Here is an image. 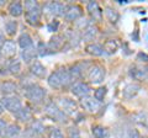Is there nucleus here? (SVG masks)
Returning a JSON list of instances; mask_svg holds the SVG:
<instances>
[{"instance_id": "1", "label": "nucleus", "mask_w": 148, "mask_h": 138, "mask_svg": "<svg viewBox=\"0 0 148 138\" xmlns=\"http://www.w3.org/2000/svg\"><path fill=\"white\" fill-rule=\"evenodd\" d=\"M73 78L71 75V73L67 69H58V70L53 72L52 74L48 77V85L53 89H61L64 86H68L72 83Z\"/></svg>"}, {"instance_id": "2", "label": "nucleus", "mask_w": 148, "mask_h": 138, "mask_svg": "<svg viewBox=\"0 0 148 138\" xmlns=\"http://www.w3.org/2000/svg\"><path fill=\"white\" fill-rule=\"evenodd\" d=\"M25 17L30 25H36L41 17V6L37 1H25Z\"/></svg>"}, {"instance_id": "3", "label": "nucleus", "mask_w": 148, "mask_h": 138, "mask_svg": "<svg viewBox=\"0 0 148 138\" xmlns=\"http://www.w3.org/2000/svg\"><path fill=\"white\" fill-rule=\"evenodd\" d=\"M25 96L32 102L38 104L45 99L46 90L37 84H30L25 88Z\"/></svg>"}, {"instance_id": "4", "label": "nucleus", "mask_w": 148, "mask_h": 138, "mask_svg": "<svg viewBox=\"0 0 148 138\" xmlns=\"http://www.w3.org/2000/svg\"><path fill=\"white\" fill-rule=\"evenodd\" d=\"M3 105L4 109L9 110L10 112L12 113H16L18 110H20L22 107V102L21 100L17 98V96L15 95H8V96H3L1 99V102H0Z\"/></svg>"}, {"instance_id": "5", "label": "nucleus", "mask_w": 148, "mask_h": 138, "mask_svg": "<svg viewBox=\"0 0 148 138\" xmlns=\"http://www.w3.org/2000/svg\"><path fill=\"white\" fill-rule=\"evenodd\" d=\"M45 112L47 113L52 120H54V121L64 122L66 121V118H67V115L64 113L62 110L58 107V105H56L54 102H49V104L46 105Z\"/></svg>"}, {"instance_id": "6", "label": "nucleus", "mask_w": 148, "mask_h": 138, "mask_svg": "<svg viewBox=\"0 0 148 138\" xmlns=\"http://www.w3.org/2000/svg\"><path fill=\"white\" fill-rule=\"evenodd\" d=\"M88 78H89L90 83L92 84H100L105 79V68L101 66H94L89 69L88 73Z\"/></svg>"}, {"instance_id": "7", "label": "nucleus", "mask_w": 148, "mask_h": 138, "mask_svg": "<svg viewBox=\"0 0 148 138\" xmlns=\"http://www.w3.org/2000/svg\"><path fill=\"white\" fill-rule=\"evenodd\" d=\"M80 105L83 106V109L86 110V111H89V112H96L101 106L98 100H95L94 98H90V96H84V98H82Z\"/></svg>"}, {"instance_id": "8", "label": "nucleus", "mask_w": 148, "mask_h": 138, "mask_svg": "<svg viewBox=\"0 0 148 138\" xmlns=\"http://www.w3.org/2000/svg\"><path fill=\"white\" fill-rule=\"evenodd\" d=\"M58 105H59L58 107L61 109L66 115H72V113L75 112V110H77V104H75V101L72 100V99H68V98L59 99Z\"/></svg>"}, {"instance_id": "9", "label": "nucleus", "mask_w": 148, "mask_h": 138, "mask_svg": "<svg viewBox=\"0 0 148 138\" xmlns=\"http://www.w3.org/2000/svg\"><path fill=\"white\" fill-rule=\"evenodd\" d=\"M47 11L53 16H62L66 14V10H67V6L64 5L63 3H59V1H52L47 4Z\"/></svg>"}, {"instance_id": "10", "label": "nucleus", "mask_w": 148, "mask_h": 138, "mask_svg": "<svg viewBox=\"0 0 148 138\" xmlns=\"http://www.w3.org/2000/svg\"><path fill=\"white\" fill-rule=\"evenodd\" d=\"M72 93L75 96H79V98H84V96H88V94L90 93V86L85 84V83H75L72 86Z\"/></svg>"}, {"instance_id": "11", "label": "nucleus", "mask_w": 148, "mask_h": 138, "mask_svg": "<svg viewBox=\"0 0 148 138\" xmlns=\"http://www.w3.org/2000/svg\"><path fill=\"white\" fill-rule=\"evenodd\" d=\"M82 16V8L78 5H72L67 8L66 14H64V19L68 21H75Z\"/></svg>"}, {"instance_id": "12", "label": "nucleus", "mask_w": 148, "mask_h": 138, "mask_svg": "<svg viewBox=\"0 0 148 138\" xmlns=\"http://www.w3.org/2000/svg\"><path fill=\"white\" fill-rule=\"evenodd\" d=\"M64 37L63 36H61V35H56V36H53L52 38L49 40V42L47 43V47H48V49L51 51V52H57V51H59L62 47H63V44H64Z\"/></svg>"}, {"instance_id": "13", "label": "nucleus", "mask_w": 148, "mask_h": 138, "mask_svg": "<svg viewBox=\"0 0 148 138\" xmlns=\"http://www.w3.org/2000/svg\"><path fill=\"white\" fill-rule=\"evenodd\" d=\"M15 53H16V43L11 40L5 41L1 48V54L5 58H11L15 56Z\"/></svg>"}, {"instance_id": "14", "label": "nucleus", "mask_w": 148, "mask_h": 138, "mask_svg": "<svg viewBox=\"0 0 148 138\" xmlns=\"http://www.w3.org/2000/svg\"><path fill=\"white\" fill-rule=\"evenodd\" d=\"M86 9H88V11H89L90 16H91L94 20H96V21H100V20H101V17H103V11H101L99 4L96 3V1H90V3H88Z\"/></svg>"}, {"instance_id": "15", "label": "nucleus", "mask_w": 148, "mask_h": 138, "mask_svg": "<svg viewBox=\"0 0 148 138\" xmlns=\"http://www.w3.org/2000/svg\"><path fill=\"white\" fill-rule=\"evenodd\" d=\"M140 90H141V86L138 85V84H135V83H132V84H128L125 86V89H123V96L126 99H132V98H135V96L140 93Z\"/></svg>"}, {"instance_id": "16", "label": "nucleus", "mask_w": 148, "mask_h": 138, "mask_svg": "<svg viewBox=\"0 0 148 138\" xmlns=\"http://www.w3.org/2000/svg\"><path fill=\"white\" fill-rule=\"evenodd\" d=\"M30 70H31L32 74L37 78H45L46 77V68L42 66V63L38 62V61L34 62V64H32L31 68H30Z\"/></svg>"}, {"instance_id": "17", "label": "nucleus", "mask_w": 148, "mask_h": 138, "mask_svg": "<svg viewBox=\"0 0 148 138\" xmlns=\"http://www.w3.org/2000/svg\"><path fill=\"white\" fill-rule=\"evenodd\" d=\"M8 11L11 16L17 17V16L22 15V12H24V6H22V4L20 1H12L10 5H9Z\"/></svg>"}, {"instance_id": "18", "label": "nucleus", "mask_w": 148, "mask_h": 138, "mask_svg": "<svg viewBox=\"0 0 148 138\" xmlns=\"http://www.w3.org/2000/svg\"><path fill=\"white\" fill-rule=\"evenodd\" d=\"M37 54H38V53H37V48H35L34 46H32V47L22 51V52H21V57H22V59H24L25 63H30L31 61H34V59L36 58Z\"/></svg>"}, {"instance_id": "19", "label": "nucleus", "mask_w": 148, "mask_h": 138, "mask_svg": "<svg viewBox=\"0 0 148 138\" xmlns=\"http://www.w3.org/2000/svg\"><path fill=\"white\" fill-rule=\"evenodd\" d=\"M85 51L89 54H91V56H95V57L103 56V54L105 53L104 52V48L101 47L100 44H98V43H90V44H88L86 47H85Z\"/></svg>"}, {"instance_id": "20", "label": "nucleus", "mask_w": 148, "mask_h": 138, "mask_svg": "<svg viewBox=\"0 0 148 138\" xmlns=\"http://www.w3.org/2000/svg\"><path fill=\"white\" fill-rule=\"evenodd\" d=\"M18 46L22 49H27L34 46V42H32V38L29 33H22L20 37H18Z\"/></svg>"}, {"instance_id": "21", "label": "nucleus", "mask_w": 148, "mask_h": 138, "mask_svg": "<svg viewBox=\"0 0 148 138\" xmlns=\"http://www.w3.org/2000/svg\"><path fill=\"white\" fill-rule=\"evenodd\" d=\"M0 90H1V93L5 96L12 95L16 91V84L12 81H5L1 84V86H0Z\"/></svg>"}, {"instance_id": "22", "label": "nucleus", "mask_w": 148, "mask_h": 138, "mask_svg": "<svg viewBox=\"0 0 148 138\" xmlns=\"http://www.w3.org/2000/svg\"><path fill=\"white\" fill-rule=\"evenodd\" d=\"M84 69H85L84 63H79V64H75L74 67H72L71 70H69V73H71L73 80L74 79H78V78H82L83 77V73H84Z\"/></svg>"}, {"instance_id": "23", "label": "nucleus", "mask_w": 148, "mask_h": 138, "mask_svg": "<svg viewBox=\"0 0 148 138\" xmlns=\"http://www.w3.org/2000/svg\"><path fill=\"white\" fill-rule=\"evenodd\" d=\"M16 116V118L17 120H20V121H22V122H26V121H29V120H31V111L27 107H24L22 106L18 111L16 112V113H14Z\"/></svg>"}, {"instance_id": "24", "label": "nucleus", "mask_w": 148, "mask_h": 138, "mask_svg": "<svg viewBox=\"0 0 148 138\" xmlns=\"http://www.w3.org/2000/svg\"><path fill=\"white\" fill-rule=\"evenodd\" d=\"M103 48H104V52L109 53V54H112L119 49V43H117L116 40H109L104 43Z\"/></svg>"}, {"instance_id": "25", "label": "nucleus", "mask_w": 148, "mask_h": 138, "mask_svg": "<svg viewBox=\"0 0 148 138\" xmlns=\"http://www.w3.org/2000/svg\"><path fill=\"white\" fill-rule=\"evenodd\" d=\"M105 16H106V19H108L111 24H116V22L119 21V12L115 10V9L112 8H105Z\"/></svg>"}, {"instance_id": "26", "label": "nucleus", "mask_w": 148, "mask_h": 138, "mask_svg": "<svg viewBox=\"0 0 148 138\" xmlns=\"http://www.w3.org/2000/svg\"><path fill=\"white\" fill-rule=\"evenodd\" d=\"M20 135V127L17 125H9L4 132V137L6 138H15Z\"/></svg>"}, {"instance_id": "27", "label": "nucleus", "mask_w": 148, "mask_h": 138, "mask_svg": "<svg viewBox=\"0 0 148 138\" xmlns=\"http://www.w3.org/2000/svg\"><path fill=\"white\" fill-rule=\"evenodd\" d=\"M92 135H94L95 138H108L109 131L101 126H95L92 127Z\"/></svg>"}, {"instance_id": "28", "label": "nucleus", "mask_w": 148, "mask_h": 138, "mask_svg": "<svg viewBox=\"0 0 148 138\" xmlns=\"http://www.w3.org/2000/svg\"><path fill=\"white\" fill-rule=\"evenodd\" d=\"M95 36H96V29L94 26H89V27H86L85 30H83V36H82L83 40L90 41L94 38Z\"/></svg>"}, {"instance_id": "29", "label": "nucleus", "mask_w": 148, "mask_h": 138, "mask_svg": "<svg viewBox=\"0 0 148 138\" xmlns=\"http://www.w3.org/2000/svg\"><path fill=\"white\" fill-rule=\"evenodd\" d=\"M9 70H10L11 74L14 75H17L20 74L21 72V63L18 59H12V61L10 62V64H9Z\"/></svg>"}, {"instance_id": "30", "label": "nucleus", "mask_w": 148, "mask_h": 138, "mask_svg": "<svg viewBox=\"0 0 148 138\" xmlns=\"http://www.w3.org/2000/svg\"><path fill=\"white\" fill-rule=\"evenodd\" d=\"M16 30H17V22L14 21V20H10L8 21L5 24V31L9 36H12L16 33Z\"/></svg>"}, {"instance_id": "31", "label": "nucleus", "mask_w": 148, "mask_h": 138, "mask_svg": "<svg viewBox=\"0 0 148 138\" xmlns=\"http://www.w3.org/2000/svg\"><path fill=\"white\" fill-rule=\"evenodd\" d=\"M106 88L105 86H101V88H99V89H96L95 90V93H94V99L95 100H98L99 102H101V101L104 100V98H105V95H106Z\"/></svg>"}, {"instance_id": "32", "label": "nucleus", "mask_w": 148, "mask_h": 138, "mask_svg": "<svg viewBox=\"0 0 148 138\" xmlns=\"http://www.w3.org/2000/svg\"><path fill=\"white\" fill-rule=\"evenodd\" d=\"M48 138H64L62 131L59 128H51L48 133Z\"/></svg>"}, {"instance_id": "33", "label": "nucleus", "mask_w": 148, "mask_h": 138, "mask_svg": "<svg viewBox=\"0 0 148 138\" xmlns=\"http://www.w3.org/2000/svg\"><path fill=\"white\" fill-rule=\"evenodd\" d=\"M31 128H32V131H34L35 133H38V135L45 131V127H43V125H42V123H41L40 121H35L34 123H32Z\"/></svg>"}, {"instance_id": "34", "label": "nucleus", "mask_w": 148, "mask_h": 138, "mask_svg": "<svg viewBox=\"0 0 148 138\" xmlns=\"http://www.w3.org/2000/svg\"><path fill=\"white\" fill-rule=\"evenodd\" d=\"M68 136H69V138H82L79 131H78V128H75V127L69 128L68 130Z\"/></svg>"}, {"instance_id": "35", "label": "nucleus", "mask_w": 148, "mask_h": 138, "mask_svg": "<svg viewBox=\"0 0 148 138\" xmlns=\"http://www.w3.org/2000/svg\"><path fill=\"white\" fill-rule=\"evenodd\" d=\"M58 26H59V22L58 21H52V22H49V24H48L47 29H48L49 32H54V31H57Z\"/></svg>"}, {"instance_id": "36", "label": "nucleus", "mask_w": 148, "mask_h": 138, "mask_svg": "<svg viewBox=\"0 0 148 138\" xmlns=\"http://www.w3.org/2000/svg\"><path fill=\"white\" fill-rule=\"evenodd\" d=\"M126 137L127 138H140V135H138V132L136 130H131V131L127 132Z\"/></svg>"}, {"instance_id": "37", "label": "nucleus", "mask_w": 148, "mask_h": 138, "mask_svg": "<svg viewBox=\"0 0 148 138\" xmlns=\"http://www.w3.org/2000/svg\"><path fill=\"white\" fill-rule=\"evenodd\" d=\"M137 61H140V62H148V54L140 52V53H138V56H137Z\"/></svg>"}, {"instance_id": "38", "label": "nucleus", "mask_w": 148, "mask_h": 138, "mask_svg": "<svg viewBox=\"0 0 148 138\" xmlns=\"http://www.w3.org/2000/svg\"><path fill=\"white\" fill-rule=\"evenodd\" d=\"M6 127H8L6 122L4 121V120H1V118H0V135H1V136H4V132H5Z\"/></svg>"}, {"instance_id": "39", "label": "nucleus", "mask_w": 148, "mask_h": 138, "mask_svg": "<svg viewBox=\"0 0 148 138\" xmlns=\"http://www.w3.org/2000/svg\"><path fill=\"white\" fill-rule=\"evenodd\" d=\"M4 42H5V41H4L3 36L0 35V53H1V48H3V44H4Z\"/></svg>"}, {"instance_id": "40", "label": "nucleus", "mask_w": 148, "mask_h": 138, "mask_svg": "<svg viewBox=\"0 0 148 138\" xmlns=\"http://www.w3.org/2000/svg\"><path fill=\"white\" fill-rule=\"evenodd\" d=\"M3 111H4V107H3V105L0 104V113H3Z\"/></svg>"}, {"instance_id": "41", "label": "nucleus", "mask_w": 148, "mask_h": 138, "mask_svg": "<svg viewBox=\"0 0 148 138\" xmlns=\"http://www.w3.org/2000/svg\"><path fill=\"white\" fill-rule=\"evenodd\" d=\"M146 70H147V73H148V68H147V69H146Z\"/></svg>"}, {"instance_id": "42", "label": "nucleus", "mask_w": 148, "mask_h": 138, "mask_svg": "<svg viewBox=\"0 0 148 138\" xmlns=\"http://www.w3.org/2000/svg\"><path fill=\"white\" fill-rule=\"evenodd\" d=\"M147 127H148V126H147Z\"/></svg>"}, {"instance_id": "43", "label": "nucleus", "mask_w": 148, "mask_h": 138, "mask_svg": "<svg viewBox=\"0 0 148 138\" xmlns=\"http://www.w3.org/2000/svg\"><path fill=\"white\" fill-rule=\"evenodd\" d=\"M147 138H148V137H147Z\"/></svg>"}]
</instances>
